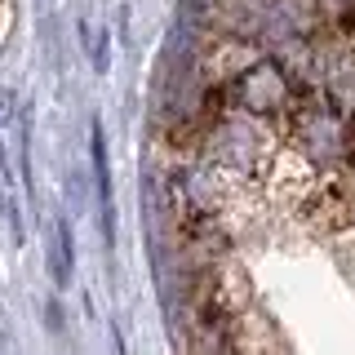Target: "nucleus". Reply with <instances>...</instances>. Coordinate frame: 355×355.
<instances>
[{"label":"nucleus","mask_w":355,"mask_h":355,"mask_svg":"<svg viewBox=\"0 0 355 355\" xmlns=\"http://www.w3.org/2000/svg\"><path fill=\"white\" fill-rule=\"evenodd\" d=\"M231 103L249 120H288V111L297 107L284 67L271 58H253L240 67L236 80H231Z\"/></svg>","instance_id":"obj_1"},{"label":"nucleus","mask_w":355,"mask_h":355,"mask_svg":"<svg viewBox=\"0 0 355 355\" xmlns=\"http://www.w3.org/2000/svg\"><path fill=\"white\" fill-rule=\"evenodd\" d=\"M89 151H94V178H98V209H103V240L107 249L116 244V200H111V164H107V138L103 125L89 133Z\"/></svg>","instance_id":"obj_2"},{"label":"nucleus","mask_w":355,"mask_h":355,"mask_svg":"<svg viewBox=\"0 0 355 355\" xmlns=\"http://www.w3.org/2000/svg\"><path fill=\"white\" fill-rule=\"evenodd\" d=\"M71 262H76V249H71V222L58 218V227H53V280H58V284L71 280Z\"/></svg>","instance_id":"obj_3"},{"label":"nucleus","mask_w":355,"mask_h":355,"mask_svg":"<svg viewBox=\"0 0 355 355\" xmlns=\"http://www.w3.org/2000/svg\"><path fill=\"white\" fill-rule=\"evenodd\" d=\"M116 355H129V351H125V338H120V333H116Z\"/></svg>","instance_id":"obj_4"},{"label":"nucleus","mask_w":355,"mask_h":355,"mask_svg":"<svg viewBox=\"0 0 355 355\" xmlns=\"http://www.w3.org/2000/svg\"><path fill=\"white\" fill-rule=\"evenodd\" d=\"M0 355H9V342L5 338H0Z\"/></svg>","instance_id":"obj_5"}]
</instances>
